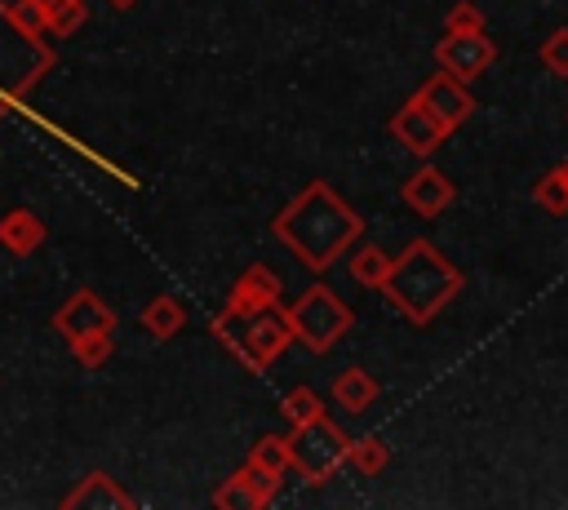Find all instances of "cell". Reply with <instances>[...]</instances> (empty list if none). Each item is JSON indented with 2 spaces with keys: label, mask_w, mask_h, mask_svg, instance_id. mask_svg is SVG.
Masks as SVG:
<instances>
[{
  "label": "cell",
  "mask_w": 568,
  "mask_h": 510,
  "mask_svg": "<svg viewBox=\"0 0 568 510\" xmlns=\"http://www.w3.org/2000/svg\"><path fill=\"white\" fill-rule=\"evenodd\" d=\"M320 412H324V399H320L311 386H288V390L280 395V417H284L288 426L311 421V417H320Z\"/></svg>",
  "instance_id": "cell-18"
},
{
  "label": "cell",
  "mask_w": 568,
  "mask_h": 510,
  "mask_svg": "<svg viewBox=\"0 0 568 510\" xmlns=\"http://www.w3.org/2000/svg\"><path fill=\"white\" fill-rule=\"evenodd\" d=\"M31 4H36V9H40V18H44V13H49V9L58 4V0H31Z\"/></svg>",
  "instance_id": "cell-27"
},
{
  "label": "cell",
  "mask_w": 568,
  "mask_h": 510,
  "mask_svg": "<svg viewBox=\"0 0 568 510\" xmlns=\"http://www.w3.org/2000/svg\"><path fill=\"white\" fill-rule=\"evenodd\" d=\"M53 35L31 0H0V120L27 111V98L53 71Z\"/></svg>",
  "instance_id": "cell-4"
},
{
  "label": "cell",
  "mask_w": 568,
  "mask_h": 510,
  "mask_svg": "<svg viewBox=\"0 0 568 510\" xmlns=\"http://www.w3.org/2000/svg\"><path fill=\"white\" fill-rule=\"evenodd\" d=\"M49 328H53L58 337H67V341H75V337H84V333H111V328H115V310H111L93 288H75V293L53 310Z\"/></svg>",
  "instance_id": "cell-9"
},
{
  "label": "cell",
  "mask_w": 568,
  "mask_h": 510,
  "mask_svg": "<svg viewBox=\"0 0 568 510\" xmlns=\"http://www.w3.org/2000/svg\"><path fill=\"white\" fill-rule=\"evenodd\" d=\"M209 333L248 373H266L293 346V333L284 319V279L262 262L244 266L240 279L231 284L222 310L209 319Z\"/></svg>",
  "instance_id": "cell-1"
},
{
  "label": "cell",
  "mask_w": 568,
  "mask_h": 510,
  "mask_svg": "<svg viewBox=\"0 0 568 510\" xmlns=\"http://www.w3.org/2000/svg\"><path fill=\"white\" fill-rule=\"evenodd\" d=\"M346 271H351V279H355L359 288H382V279H386V271H390V253L377 248V244H355Z\"/></svg>",
  "instance_id": "cell-16"
},
{
  "label": "cell",
  "mask_w": 568,
  "mask_h": 510,
  "mask_svg": "<svg viewBox=\"0 0 568 510\" xmlns=\"http://www.w3.org/2000/svg\"><path fill=\"white\" fill-rule=\"evenodd\" d=\"M284 439H288V470H293L302 483H311V488H324V483L346 466V443H351V435H346L328 412H320V417H311V421H297Z\"/></svg>",
  "instance_id": "cell-6"
},
{
  "label": "cell",
  "mask_w": 568,
  "mask_h": 510,
  "mask_svg": "<svg viewBox=\"0 0 568 510\" xmlns=\"http://www.w3.org/2000/svg\"><path fill=\"white\" fill-rule=\"evenodd\" d=\"M235 475L248 483V492H253L257 510H262L266 501H275V492H280V483H284V475H275V470H262V466H253V461H244Z\"/></svg>",
  "instance_id": "cell-23"
},
{
  "label": "cell",
  "mask_w": 568,
  "mask_h": 510,
  "mask_svg": "<svg viewBox=\"0 0 568 510\" xmlns=\"http://www.w3.org/2000/svg\"><path fill=\"white\" fill-rule=\"evenodd\" d=\"M284 319H288L293 341L311 355H328L355 328V310L328 284H311L302 288V297L284 302Z\"/></svg>",
  "instance_id": "cell-5"
},
{
  "label": "cell",
  "mask_w": 568,
  "mask_h": 510,
  "mask_svg": "<svg viewBox=\"0 0 568 510\" xmlns=\"http://www.w3.org/2000/svg\"><path fill=\"white\" fill-rule=\"evenodd\" d=\"M84 18H89L84 0H58V4L44 13V27H49L53 40H67V35H75V31L84 27Z\"/></svg>",
  "instance_id": "cell-21"
},
{
  "label": "cell",
  "mask_w": 568,
  "mask_h": 510,
  "mask_svg": "<svg viewBox=\"0 0 568 510\" xmlns=\"http://www.w3.org/2000/svg\"><path fill=\"white\" fill-rule=\"evenodd\" d=\"M532 200H537V208H541V213H550V217H564V213H568V186H564L559 169H550V173H541V177H537Z\"/></svg>",
  "instance_id": "cell-22"
},
{
  "label": "cell",
  "mask_w": 568,
  "mask_h": 510,
  "mask_svg": "<svg viewBox=\"0 0 568 510\" xmlns=\"http://www.w3.org/2000/svg\"><path fill=\"white\" fill-rule=\"evenodd\" d=\"M271 235L315 275H324L328 266H337V257H346L359 239H364V217L328 186V182H306L275 217H271Z\"/></svg>",
  "instance_id": "cell-2"
},
{
  "label": "cell",
  "mask_w": 568,
  "mask_h": 510,
  "mask_svg": "<svg viewBox=\"0 0 568 510\" xmlns=\"http://www.w3.org/2000/svg\"><path fill=\"white\" fill-rule=\"evenodd\" d=\"M435 62L457 80H479L497 62V44L484 31H444L435 44Z\"/></svg>",
  "instance_id": "cell-8"
},
{
  "label": "cell",
  "mask_w": 568,
  "mask_h": 510,
  "mask_svg": "<svg viewBox=\"0 0 568 510\" xmlns=\"http://www.w3.org/2000/svg\"><path fill=\"white\" fill-rule=\"evenodd\" d=\"M466 288V275L457 262H448L430 239L413 235L395 257L382 279V297L390 302L395 315H404L413 328H426L448 302H457Z\"/></svg>",
  "instance_id": "cell-3"
},
{
  "label": "cell",
  "mask_w": 568,
  "mask_h": 510,
  "mask_svg": "<svg viewBox=\"0 0 568 510\" xmlns=\"http://www.w3.org/2000/svg\"><path fill=\"white\" fill-rule=\"evenodd\" d=\"M377 395H382L377 377H373L368 368H359V364H351V368H342V373L333 377V404H337L342 412H368V408L377 404Z\"/></svg>",
  "instance_id": "cell-14"
},
{
  "label": "cell",
  "mask_w": 568,
  "mask_h": 510,
  "mask_svg": "<svg viewBox=\"0 0 568 510\" xmlns=\"http://www.w3.org/2000/svg\"><path fill=\"white\" fill-rule=\"evenodd\" d=\"M106 4H111V9H120V13H124V9H133V4H138V0H106Z\"/></svg>",
  "instance_id": "cell-28"
},
{
  "label": "cell",
  "mask_w": 568,
  "mask_h": 510,
  "mask_svg": "<svg viewBox=\"0 0 568 510\" xmlns=\"http://www.w3.org/2000/svg\"><path fill=\"white\" fill-rule=\"evenodd\" d=\"M248 461L262 466V470L284 475V470H288V439H284V435H257V439L248 443Z\"/></svg>",
  "instance_id": "cell-20"
},
{
  "label": "cell",
  "mask_w": 568,
  "mask_h": 510,
  "mask_svg": "<svg viewBox=\"0 0 568 510\" xmlns=\"http://www.w3.org/2000/svg\"><path fill=\"white\" fill-rule=\"evenodd\" d=\"M58 506H62V510H133L138 497H133L115 475L89 470V475H80V483H75Z\"/></svg>",
  "instance_id": "cell-12"
},
{
  "label": "cell",
  "mask_w": 568,
  "mask_h": 510,
  "mask_svg": "<svg viewBox=\"0 0 568 510\" xmlns=\"http://www.w3.org/2000/svg\"><path fill=\"white\" fill-rule=\"evenodd\" d=\"M138 324H142V333H146V337L169 341V337H178V333H182V324H186V306H182L178 297H169V293H155V297L138 310Z\"/></svg>",
  "instance_id": "cell-15"
},
{
  "label": "cell",
  "mask_w": 568,
  "mask_h": 510,
  "mask_svg": "<svg viewBox=\"0 0 568 510\" xmlns=\"http://www.w3.org/2000/svg\"><path fill=\"white\" fill-rule=\"evenodd\" d=\"M390 137H395L404 151H413V155H430V151H435L444 137H453V133H448L417 98H408V102L390 115Z\"/></svg>",
  "instance_id": "cell-11"
},
{
  "label": "cell",
  "mask_w": 568,
  "mask_h": 510,
  "mask_svg": "<svg viewBox=\"0 0 568 510\" xmlns=\"http://www.w3.org/2000/svg\"><path fill=\"white\" fill-rule=\"evenodd\" d=\"M71 346V359L80 364V368H102L106 359H111V350H115V337L111 333H84V337H75V341H67Z\"/></svg>",
  "instance_id": "cell-19"
},
{
  "label": "cell",
  "mask_w": 568,
  "mask_h": 510,
  "mask_svg": "<svg viewBox=\"0 0 568 510\" xmlns=\"http://www.w3.org/2000/svg\"><path fill=\"white\" fill-rule=\"evenodd\" d=\"M399 200H404L417 217H439L444 208H453L457 186H453V177H448L444 169L422 164L417 173H408V177L399 182Z\"/></svg>",
  "instance_id": "cell-10"
},
{
  "label": "cell",
  "mask_w": 568,
  "mask_h": 510,
  "mask_svg": "<svg viewBox=\"0 0 568 510\" xmlns=\"http://www.w3.org/2000/svg\"><path fill=\"white\" fill-rule=\"evenodd\" d=\"M213 506L217 510H257V501H253V492H248V483L240 475H231V479H222L213 488Z\"/></svg>",
  "instance_id": "cell-25"
},
{
  "label": "cell",
  "mask_w": 568,
  "mask_h": 510,
  "mask_svg": "<svg viewBox=\"0 0 568 510\" xmlns=\"http://www.w3.org/2000/svg\"><path fill=\"white\" fill-rule=\"evenodd\" d=\"M555 169H559V177H564V186H568V160H559Z\"/></svg>",
  "instance_id": "cell-29"
},
{
  "label": "cell",
  "mask_w": 568,
  "mask_h": 510,
  "mask_svg": "<svg viewBox=\"0 0 568 510\" xmlns=\"http://www.w3.org/2000/svg\"><path fill=\"white\" fill-rule=\"evenodd\" d=\"M444 31H484V13H479V4L457 0V4L448 9V18H444Z\"/></svg>",
  "instance_id": "cell-26"
},
{
  "label": "cell",
  "mask_w": 568,
  "mask_h": 510,
  "mask_svg": "<svg viewBox=\"0 0 568 510\" xmlns=\"http://www.w3.org/2000/svg\"><path fill=\"white\" fill-rule=\"evenodd\" d=\"M537 58H541V67H546L550 75L568 80V27H555V31H550V35L541 40Z\"/></svg>",
  "instance_id": "cell-24"
},
{
  "label": "cell",
  "mask_w": 568,
  "mask_h": 510,
  "mask_svg": "<svg viewBox=\"0 0 568 510\" xmlns=\"http://www.w3.org/2000/svg\"><path fill=\"white\" fill-rule=\"evenodd\" d=\"M448 133H457L470 115H475V93H470V84L466 80H457V75H448L444 67L435 71V75H426L422 84H417V93H413Z\"/></svg>",
  "instance_id": "cell-7"
},
{
  "label": "cell",
  "mask_w": 568,
  "mask_h": 510,
  "mask_svg": "<svg viewBox=\"0 0 568 510\" xmlns=\"http://www.w3.org/2000/svg\"><path fill=\"white\" fill-rule=\"evenodd\" d=\"M346 466H355L359 475L377 479V475L390 466V448H386V439H382V435H355V439L346 443Z\"/></svg>",
  "instance_id": "cell-17"
},
{
  "label": "cell",
  "mask_w": 568,
  "mask_h": 510,
  "mask_svg": "<svg viewBox=\"0 0 568 510\" xmlns=\"http://www.w3.org/2000/svg\"><path fill=\"white\" fill-rule=\"evenodd\" d=\"M49 226L36 208H9L0 213V248L13 253V257H31L40 244H44Z\"/></svg>",
  "instance_id": "cell-13"
}]
</instances>
